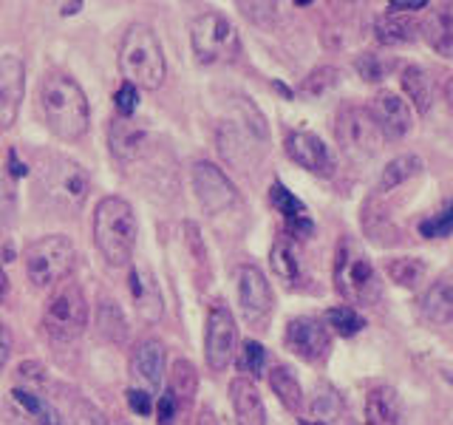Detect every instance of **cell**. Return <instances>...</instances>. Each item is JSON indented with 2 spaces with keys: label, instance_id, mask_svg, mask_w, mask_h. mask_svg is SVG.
Here are the masks:
<instances>
[{
  "label": "cell",
  "instance_id": "1",
  "mask_svg": "<svg viewBox=\"0 0 453 425\" xmlns=\"http://www.w3.org/2000/svg\"><path fill=\"white\" fill-rule=\"evenodd\" d=\"M40 111L49 131L63 142H77L91 122L88 97L63 71H49L40 82Z\"/></svg>",
  "mask_w": 453,
  "mask_h": 425
},
{
  "label": "cell",
  "instance_id": "2",
  "mask_svg": "<svg viewBox=\"0 0 453 425\" xmlns=\"http://www.w3.org/2000/svg\"><path fill=\"white\" fill-rule=\"evenodd\" d=\"M35 167H37V190L42 202L57 212L77 216L91 193L88 170L63 153H42Z\"/></svg>",
  "mask_w": 453,
  "mask_h": 425
},
{
  "label": "cell",
  "instance_id": "3",
  "mask_svg": "<svg viewBox=\"0 0 453 425\" xmlns=\"http://www.w3.org/2000/svg\"><path fill=\"white\" fill-rule=\"evenodd\" d=\"M139 238V224L134 207L119 196H105L94 212V241L96 250L111 267L131 264V255Z\"/></svg>",
  "mask_w": 453,
  "mask_h": 425
},
{
  "label": "cell",
  "instance_id": "4",
  "mask_svg": "<svg viewBox=\"0 0 453 425\" xmlns=\"http://www.w3.org/2000/svg\"><path fill=\"white\" fill-rule=\"evenodd\" d=\"M119 71L125 82L136 85V89L156 91L167 77L165 51L156 32L145 23L127 26L119 46Z\"/></svg>",
  "mask_w": 453,
  "mask_h": 425
},
{
  "label": "cell",
  "instance_id": "5",
  "mask_svg": "<svg viewBox=\"0 0 453 425\" xmlns=\"http://www.w3.org/2000/svg\"><path fill=\"white\" fill-rule=\"evenodd\" d=\"M23 261H26L28 283H32L35 290H46L68 278V273L74 269V261H77V250L65 236L54 233V236H42L32 241L23 255Z\"/></svg>",
  "mask_w": 453,
  "mask_h": 425
},
{
  "label": "cell",
  "instance_id": "6",
  "mask_svg": "<svg viewBox=\"0 0 453 425\" xmlns=\"http://www.w3.org/2000/svg\"><path fill=\"white\" fill-rule=\"evenodd\" d=\"M190 46H193V57L202 66H219V63L238 60L241 37L224 14L204 12L190 26Z\"/></svg>",
  "mask_w": 453,
  "mask_h": 425
},
{
  "label": "cell",
  "instance_id": "7",
  "mask_svg": "<svg viewBox=\"0 0 453 425\" xmlns=\"http://www.w3.org/2000/svg\"><path fill=\"white\" fill-rule=\"evenodd\" d=\"M334 287L351 304L374 306L380 301V275L372 261L351 247V241H340L334 255Z\"/></svg>",
  "mask_w": 453,
  "mask_h": 425
},
{
  "label": "cell",
  "instance_id": "8",
  "mask_svg": "<svg viewBox=\"0 0 453 425\" xmlns=\"http://www.w3.org/2000/svg\"><path fill=\"white\" fill-rule=\"evenodd\" d=\"M85 323H88V301H85V292L77 281H63L57 287L42 312V326L51 340L57 344H68L85 332Z\"/></svg>",
  "mask_w": 453,
  "mask_h": 425
},
{
  "label": "cell",
  "instance_id": "9",
  "mask_svg": "<svg viewBox=\"0 0 453 425\" xmlns=\"http://www.w3.org/2000/svg\"><path fill=\"white\" fill-rule=\"evenodd\" d=\"M334 136H337L340 151L357 165L374 159L380 145H382L380 128L374 125L372 113H368V108H363V105H346V108L337 111Z\"/></svg>",
  "mask_w": 453,
  "mask_h": 425
},
{
  "label": "cell",
  "instance_id": "10",
  "mask_svg": "<svg viewBox=\"0 0 453 425\" xmlns=\"http://www.w3.org/2000/svg\"><path fill=\"white\" fill-rule=\"evenodd\" d=\"M235 346H238V326L230 306L224 301H212L207 309V326H204V358L212 372H224L233 363Z\"/></svg>",
  "mask_w": 453,
  "mask_h": 425
},
{
  "label": "cell",
  "instance_id": "11",
  "mask_svg": "<svg viewBox=\"0 0 453 425\" xmlns=\"http://www.w3.org/2000/svg\"><path fill=\"white\" fill-rule=\"evenodd\" d=\"M238 304H241V315L250 326L255 329H264V323L269 321L275 309V295H273V287H269L266 275L261 273L258 267L252 264H244L238 269Z\"/></svg>",
  "mask_w": 453,
  "mask_h": 425
},
{
  "label": "cell",
  "instance_id": "12",
  "mask_svg": "<svg viewBox=\"0 0 453 425\" xmlns=\"http://www.w3.org/2000/svg\"><path fill=\"white\" fill-rule=\"evenodd\" d=\"M190 179H193V190H196L198 205H202L204 212H210V216L230 210L238 202L235 184L212 162H196L190 170Z\"/></svg>",
  "mask_w": 453,
  "mask_h": 425
},
{
  "label": "cell",
  "instance_id": "13",
  "mask_svg": "<svg viewBox=\"0 0 453 425\" xmlns=\"http://www.w3.org/2000/svg\"><path fill=\"white\" fill-rule=\"evenodd\" d=\"M283 340H287L289 352H295L306 363H323L332 352V332L320 318H292Z\"/></svg>",
  "mask_w": 453,
  "mask_h": 425
},
{
  "label": "cell",
  "instance_id": "14",
  "mask_svg": "<svg viewBox=\"0 0 453 425\" xmlns=\"http://www.w3.org/2000/svg\"><path fill=\"white\" fill-rule=\"evenodd\" d=\"M283 148H287V156L301 165L303 170L315 176H332L334 174V156L329 151V145L311 131H292L283 142Z\"/></svg>",
  "mask_w": 453,
  "mask_h": 425
},
{
  "label": "cell",
  "instance_id": "15",
  "mask_svg": "<svg viewBox=\"0 0 453 425\" xmlns=\"http://www.w3.org/2000/svg\"><path fill=\"white\" fill-rule=\"evenodd\" d=\"M26 94V68L14 54L0 57V134L18 122L20 103Z\"/></svg>",
  "mask_w": 453,
  "mask_h": 425
},
{
  "label": "cell",
  "instance_id": "16",
  "mask_svg": "<svg viewBox=\"0 0 453 425\" xmlns=\"http://www.w3.org/2000/svg\"><path fill=\"white\" fill-rule=\"evenodd\" d=\"M368 113H372L374 125L380 128L382 139H403L408 136L411 125H414V117H411L408 103L394 91H377L372 97V105H368Z\"/></svg>",
  "mask_w": 453,
  "mask_h": 425
},
{
  "label": "cell",
  "instance_id": "17",
  "mask_svg": "<svg viewBox=\"0 0 453 425\" xmlns=\"http://www.w3.org/2000/svg\"><path fill=\"white\" fill-rule=\"evenodd\" d=\"M108 142H111V153L117 156L119 162H134L145 151L148 142V125L136 120V117H117L108 128Z\"/></svg>",
  "mask_w": 453,
  "mask_h": 425
},
{
  "label": "cell",
  "instance_id": "18",
  "mask_svg": "<svg viewBox=\"0 0 453 425\" xmlns=\"http://www.w3.org/2000/svg\"><path fill=\"white\" fill-rule=\"evenodd\" d=\"M127 290H131L134 309L142 321L156 323L162 318L165 304H162V292L153 273H148V269H142V267H131V273H127Z\"/></svg>",
  "mask_w": 453,
  "mask_h": 425
},
{
  "label": "cell",
  "instance_id": "19",
  "mask_svg": "<svg viewBox=\"0 0 453 425\" xmlns=\"http://www.w3.org/2000/svg\"><path fill=\"white\" fill-rule=\"evenodd\" d=\"M165 363H167V352L159 337H145L139 340L131 352V368L134 377L142 380L150 391L159 389V382L165 377Z\"/></svg>",
  "mask_w": 453,
  "mask_h": 425
},
{
  "label": "cell",
  "instance_id": "20",
  "mask_svg": "<svg viewBox=\"0 0 453 425\" xmlns=\"http://www.w3.org/2000/svg\"><path fill=\"white\" fill-rule=\"evenodd\" d=\"M230 403L238 425H266L264 400L250 377H235L230 382Z\"/></svg>",
  "mask_w": 453,
  "mask_h": 425
},
{
  "label": "cell",
  "instance_id": "21",
  "mask_svg": "<svg viewBox=\"0 0 453 425\" xmlns=\"http://www.w3.org/2000/svg\"><path fill=\"white\" fill-rule=\"evenodd\" d=\"M403 400L391 386H374L365 394V425H400Z\"/></svg>",
  "mask_w": 453,
  "mask_h": 425
},
{
  "label": "cell",
  "instance_id": "22",
  "mask_svg": "<svg viewBox=\"0 0 453 425\" xmlns=\"http://www.w3.org/2000/svg\"><path fill=\"white\" fill-rule=\"evenodd\" d=\"M419 28H422L425 42H428L436 54L453 57V6L450 4L434 6Z\"/></svg>",
  "mask_w": 453,
  "mask_h": 425
},
{
  "label": "cell",
  "instance_id": "23",
  "mask_svg": "<svg viewBox=\"0 0 453 425\" xmlns=\"http://www.w3.org/2000/svg\"><path fill=\"white\" fill-rule=\"evenodd\" d=\"M419 315L436 326L453 323V278H439L425 290L419 301Z\"/></svg>",
  "mask_w": 453,
  "mask_h": 425
},
{
  "label": "cell",
  "instance_id": "24",
  "mask_svg": "<svg viewBox=\"0 0 453 425\" xmlns=\"http://www.w3.org/2000/svg\"><path fill=\"white\" fill-rule=\"evenodd\" d=\"M255 136H258V134H255ZM250 139H252V131H247L244 125L235 128L233 122H224L219 128V151H221L224 159L230 165H235L238 170L258 159V156L252 153V145H247Z\"/></svg>",
  "mask_w": 453,
  "mask_h": 425
},
{
  "label": "cell",
  "instance_id": "25",
  "mask_svg": "<svg viewBox=\"0 0 453 425\" xmlns=\"http://www.w3.org/2000/svg\"><path fill=\"white\" fill-rule=\"evenodd\" d=\"M96 329H99V337H105L108 344L125 346L127 321H125L122 306L113 301L111 295H99V301H96Z\"/></svg>",
  "mask_w": 453,
  "mask_h": 425
},
{
  "label": "cell",
  "instance_id": "26",
  "mask_svg": "<svg viewBox=\"0 0 453 425\" xmlns=\"http://www.w3.org/2000/svg\"><path fill=\"white\" fill-rule=\"evenodd\" d=\"M419 35V26L408 14H380L374 23V37L380 46H408Z\"/></svg>",
  "mask_w": 453,
  "mask_h": 425
},
{
  "label": "cell",
  "instance_id": "27",
  "mask_svg": "<svg viewBox=\"0 0 453 425\" xmlns=\"http://www.w3.org/2000/svg\"><path fill=\"white\" fill-rule=\"evenodd\" d=\"M425 170V159L417 153H400L394 156V159L382 167V174L377 179V193H388L394 188H400V184L411 182L414 176H419Z\"/></svg>",
  "mask_w": 453,
  "mask_h": 425
},
{
  "label": "cell",
  "instance_id": "28",
  "mask_svg": "<svg viewBox=\"0 0 453 425\" xmlns=\"http://www.w3.org/2000/svg\"><path fill=\"white\" fill-rule=\"evenodd\" d=\"M400 82H403V91H405L408 99H411V105L417 108L419 117H425V113L431 111V103H434L428 74H425V71H422L419 66H405V68H403V74H400Z\"/></svg>",
  "mask_w": 453,
  "mask_h": 425
},
{
  "label": "cell",
  "instance_id": "29",
  "mask_svg": "<svg viewBox=\"0 0 453 425\" xmlns=\"http://www.w3.org/2000/svg\"><path fill=\"white\" fill-rule=\"evenodd\" d=\"M269 386H273V391L278 394V400H280L283 408L301 411V406H303V389H301V382H297L292 368L275 366L273 372H269Z\"/></svg>",
  "mask_w": 453,
  "mask_h": 425
},
{
  "label": "cell",
  "instance_id": "30",
  "mask_svg": "<svg viewBox=\"0 0 453 425\" xmlns=\"http://www.w3.org/2000/svg\"><path fill=\"white\" fill-rule=\"evenodd\" d=\"M386 275L396 283V287L417 290L425 281V275H428V267H425V261L417 259V255H400V259H391L386 264Z\"/></svg>",
  "mask_w": 453,
  "mask_h": 425
},
{
  "label": "cell",
  "instance_id": "31",
  "mask_svg": "<svg viewBox=\"0 0 453 425\" xmlns=\"http://www.w3.org/2000/svg\"><path fill=\"white\" fill-rule=\"evenodd\" d=\"M198 391V372L190 360H176L173 372H170V394L176 397V403L190 406Z\"/></svg>",
  "mask_w": 453,
  "mask_h": 425
},
{
  "label": "cell",
  "instance_id": "32",
  "mask_svg": "<svg viewBox=\"0 0 453 425\" xmlns=\"http://www.w3.org/2000/svg\"><path fill=\"white\" fill-rule=\"evenodd\" d=\"M269 264H273V273L280 281L295 283L297 278H301V264H297V255L287 241H275L273 252H269Z\"/></svg>",
  "mask_w": 453,
  "mask_h": 425
},
{
  "label": "cell",
  "instance_id": "33",
  "mask_svg": "<svg viewBox=\"0 0 453 425\" xmlns=\"http://www.w3.org/2000/svg\"><path fill=\"white\" fill-rule=\"evenodd\" d=\"M326 326H332L340 337H354L357 332H363L365 321L354 306H332L326 312Z\"/></svg>",
  "mask_w": 453,
  "mask_h": 425
},
{
  "label": "cell",
  "instance_id": "34",
  "mask_svg": "<svg viewBox=\"0 0 453 425\" xmlns=\"http://www.w3.org/2000/svg\"><path fill=\"white\" fill-rule=\"evenodd\" d=\"M269 202L278 212H283V219H297V216H306V205L297 198L292 190L283 188V182H273V188H269Z\"/></svg>",
  "mask_w": 453,
  "mask_h": 425
},
{
  "label": "cell",
  "instance_id": "35",
  "mask_svg": "<svg viewBox=\"0 0 453 425\" xmlns=\"http://www.w3.org/2000/svg\"><path fill=\"white\" fill-rule=\"evenodd\" d=\"M340 82V71L334 66H318L311 74L303 80L301 85V94L306 97H323V94H329L334 85Z\"/></svg>",
  "mask_w": 453,
  "mask_h": 425
},
{
  "label": "cell",
  "instance_id": "36",
  "mask_svg": "<svg viewBox=\"0 0 453 425\" xmlns=\"http://www.w3.org/2000/svg\"><path fill=\"white\" fill-rule=\"evenodd\" d=\"M354 68L365 82H380L388 77V71L394 68V60H386L382 54L374 51H363L357 60H354Z\"/></svg>",
  "mask_w": 453,
  "mask_h": 425
},
{
  "label": "cell",
  "instance_id": "37",
  "mask_svg": "<svg viewBox=\"0 0 453 425\" xmlns=\"http://www.w3.org/2000/svg\"><path fill=\"white\" fill-rule=\"evenodd\" d=\"M419 236L422 238H448V236H453V198L436 212V216L419 221Z\"/></svg>",
  "mask_w": 453,
  "mask_h": 425
},
{
  "label": "cell",
  "instance_id": "38",
  "mask_svg": "<svg viewBox=\"0 0 453 425\" xmlns=\"http://www.w3.org/2000/svg\"><path fill=\"white\" fill-rule=\"evenodd\" d=\"M264 366H266V349L258 340H244V344H241V368L250 372L252 377H261Z\"/></svg>",
  "mask_w": 453,
  "mask_h": 425
},
{
  "label": "cell",
  "instance_id": "39",
  "mask_svg": "<svg viewBox=\"0 0 453 425\" xmlns=\"http://www.w3.org/2000/svg\"><path fill=\"white\" fill-rule=\"evenodd\" d=\"M311 411H315L318 417L329 420V417H337L340 414V397L337 391L332 389H320V394H315V400H311ZM320 420V422H323Z\"/></svg>",
  "mask_w": 453,
  "mask_h": 425
},
{
  "label": "cell",
  "instance_id": "40",
  "mask_svg": "<svg viewBox=\"0 0 453 425\" xmlns=\"http://www.w3.org/2000/svg\"><path fill=\"white\" fill-rule=\"evenodd\" d=\"M113 103H117V113H119V117H125V120L134 117V111L139 105V89H136V85H131V82H122L117 97H113Z\"/></svg>",
  "mask_w": 453,
  "mask_h": 425
},
{
  "label": "cell",
  "instance_id": "41",
  "mask_svg": "<svg viewBox=\"0 0 453 425\" xmlns=\"http://www.w3.org/2000/svg\"><path fill=\"white\" fill-rule=\"evenodd\" d=\"M238 9L244 12L250 20L258 23V26H269V23L275 20V9L278 6L275 4H241Z\"/></svg>",
  "mask_w": 453,
  "mask_h": 425
},
{
  "label": "cell",
  "instance_id": "42",
  "mask_svg": "<svg viewBox=\"0 0 453 425\" xmlns=\"http://www.w3.org/2000/svg\"><path fill=\"white\" fill-rule=\"evenodd\" d=\"M127 406H131V411H136L139 417H150L153 394L145 391V389H131V391H127Z\"/></svg>",
  "mask_w": 453,
  "mask_h": 425
},
{
  "label": "cell",
  "instance_id": "43",
  "mask_svg": "<svg viewBox=\"0 0 453 425\" xmlns=\"http://www.w3.org/2000/svg\"><path fill=\"white\" fill-rule=\"evenodd\" d=\"M156 417L159 425H173L176 422V397L173 394H162L159 403H156Z\"/></svg>",
  "mask_w": 453,
  "mask_h": 425
},
{
  "label": "cell",
  "instance_id": "44",
  "mask_svg": "<svg viewBox=\"0 0 453 425\" xmlns=\"http://www.w3.org/2000/svg\"><path fill=\"white\" fill-rule=\"evenodd\" d=\"M287 230H289L295 238H309L311 233H315V224H311L309 216H297V219H289V221H287Z\"/></svg>",
  "mask_w": 453,
  "mask_h": 425
},
{
  "label": "cell",
  "instance_id": "45",
  "mask_svg": "<svg viewBox=\"0 0 453 425\" xmlns=\"http://www.w3.org/2000/svg\"><path fill=\"white\" fill-rule=\"evenodd\" d=\"M417 9H428L425 0H391L388 4V14H411Z\"/></svg>",
  "mask_w": 453,
  "mask_h": 425
},
{
  "label": "cell",
  "instance_id": "46",
  "mask_svg": "<svg viewBox=\"0 0 453 425\" xmlns=\"http://www.w3.org/2000/svg\"><path fill=\"white\" fill-rule=\"evenodd\" d=\"M35 425H65V422H63V417H60V411H57V408L49 403L46 411H42V414L35 420Z\"/></svg>",
  "mask_w": 453,
  "mask_h": 425
},
{
  "label": "cell",
  "instance_id": "47",
  "mask_svg": "<svg viewBox=\"0 0 453 425\" xmlns=\"http://www.w3.org/2000/svg\"><path fill=\"white\" fill-rule=\"evenodd\" d=\"M196 425H219V417L212 414L210 408H202V411H198V420H196Z\"/></svg>",
  "mask_w": 453,
  "mask_h": 425
},
{
  "label": "cell",
  "instance_id": "48",
  "mask_svg": "<svg viewBox=\"0 0 453 425\" xmlns=\"http://www.w3.org/2000/svg\"><path fill=\"white\" fill-rule=\"evenodd\" d=\"M6 295H9V278L4 273V267H0V304L6 301Z\"/></svg>",
  "mask_w": 453,
  "mask_h": 425
},
{
  "label": "cell",
  "instance_id": "49",
  "mask_svg": "<svg viewBox=\"0 0 453 425\" xmlns=\"http://www.w3.org/2000/svg\"><path fill=\"white\" fill-rule=\"evenodd\" d=\"M0 346H12V335H9V329H6V323L0 321Z\"/></svg>",
  "mask_w": 453,
  "mask_h": 425
},
{
  "label": "cell",
  "instance_id": "50",
  "mask_svg": "<svg viewBox=\"0 0 453 425\" xmlns=\"http://www.w3.org/2000/svg\"><path fill=\"white\" fill-rule=\"evenodd\" d=\"M445 99H448V105L453 108V77L445 82Z\"/></svg>",
  "mask_w": 453,
  "mask_h": 425
},
{
  "label": "cell",
  "instance_id": "51",
  "mask_svg": "<svg viewBox=\"0 0 453 425\" xmlns=\"http://www.w3.org/2000/svg\"><path fill=\"white\" fill-rule=\"evenodd\" d=\"M6 360H9V346H0V368L6 366Z\"/></svg>",
  "mask_w": 453,
  "mask_h": 425
},
{
  "label": "cell",
  "instance_id": "52",
  "mask_svg": "<svg viewBox=\"0 0 453 425\" xmlns=\"http://www.w3.org/2000/svg\"><path fill=\"white\" fill-rule=\"evenodd\" d=\"M301 425H326V422H320V420H301Z\"/></svg>",
  "mask_w": 453,
  "mask_h": 425
},
{
  "label": "cell",
  "instance_id": "53",
  "mask_svg": "<svg viewBox=\"0 0 453 425\" xmlns=\"http://www.w3.org/2000/svg\"><path fill=\"white\" fill-rule=\"evenodd\" d=\"M119 425H127V422H119Z\"/></svg>",
  "mask_w": 453,
  "mask_h": 425
}]
</instances>
